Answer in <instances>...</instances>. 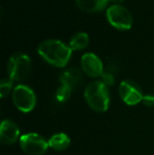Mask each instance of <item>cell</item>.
Segmentation results:
<instances>
[{
    "instance_id": "16",
    "label": "cell",
    "mask_w": 154,
    "mask_h": 155,
    "mask_svg": "<svg viewBox=\"0 0 154 155\" xmlns=\"http://www.w3.org/2000/svg\"><path fill=\"white\" fill-rule=\"evenodd\" d=\"M101 81H103L107 87H110V86H113L114 84L115 78H114V76L112 73H109V72H103V73L101 74Z\"/></svg>"
},
{
    "instance_id": "18",
    "label": "cell",
    "mask_w": 154,
    "mask_h": 155,
    "mask_svg": "<svg viewBox=\"0 0 154 155\" xmlns=\"http://www.w3.org/2000/svg\"><path fill=\"white\" fill-rule=\"evenodd\" d=\"M109 1H113V2H115L116 4H118L119 2H123V1H125V0H109Z\"/></svg>"
},
{
    "instance_id": "15",
    "label": "cell",
    "mask_w": 154,
    "mask_h": 155,
    "mask_svg": "<svg viewBox=\"0 0 154 155\" xmlns=\"http://www.w3.org/2000/svg\"><path fill=\"white\" fill-rule=\"evenodd\" d=\"M13 88V81L11 79H2L0 82V95L2 98L6 97L8 93L12 91Z\"/></svg>"
},
{
    "instance_id": "7",
    "label": "cell",
    "mask_w": 154,
    "mask_h": 155,
    "mask_svg": "<svg viewBox=\"0 0 154 155\" xmlns=\"http://www.w3.org/2000/svg\"><path fill=\"white\" fill-rule=\"evenodd\" d=\"M119 95L120 98L123 100V102L129 106H135L143 101V92L138 84L133 80H123L119 84Z\"/></svg>"
},
{
    "instance_id": "17",
    "label": "cell",
    "mask_w": 154,
    "mask_h": 155,
    "mask_svg": "<svg viewBox=\"0 0 154 155\" xmlns=\"http://www.w3.org/2000/svg\"><path fill=\"white\" fill-rule=\"evenodd\" d=\"M143 102L146 107H153L154 106V96L151 95V94H148V95H145L144 98H143Z\"/></svg>"
},
{
    "instance_id": "2",
    "label": "cell",
    "mask_w": 154,
    "mask_h": 155,
    "mask_svg": "<svg viewBox=\"0 0 154 155\" xmlns=\"http://www.w3.org/2000/svg\"><path fill=\"white\" fill-rule=\"evenodd\" d=\"M84 98L88 104L96 112H105L109 108L110 95L108 87L101 80H95L87 86Z\"/></svg>"
},
{
    "instance_id": "12",
    "label": "cell",
    "mask_w": 154,
    "mask_h": 155,
    "mask_svg": "<svg viewBox=\"0 0 154 155\" xmlns=\"http://www.w3.org/2000/svg\"><path fill=\"white\" fill-rule=\"evenodd\" d=\"M69 146H70V138L68 135L64 134V133H58V134L53 135L49 140V147H51L54 150H57V151L66 150Z\"/></svg>"
},
{
    "instance_id": "1",
    "label": "cell",
    "mask_w": 154,
    "mask_h": 155,
    "mask_svg": "<svg viewBox=\"0 0 154 155\" xmlns=\"http://www.w3.org/2000/svg\"><path fill=\"white\" fill-rule=\"evenodd\" d=\"M38 54L49 63L55 67H64L72 54L70 45L58 39H47L37 48Z\"/></svg>"
},
{
    "instance_id": "14",
    "label": "cell",
    "mask_w": 154,
    "mask_h": 155,
    "mask_svg": "<svg viewBox=\"0 0 154 155\" xmlns=\"http://www.w3.org/2000/svg\"><path fill=\"white\" fill-rule=\"evenodd\" d=\"M71 93H72V89L69 88V87H67V86L61 84V86L56 90L55 97H56V99H57V101L64 102L70 98Z\"/></svg>"
},
{
    "instance_id": "9",
    "label": "cell",
    "mask_w": 154,
    "mask_h": 155,
    "mask_svg": "<svg viewBox=\"0 0 154 155\" xmlns=\"http://www.w3.org/2000/svg\"><path fill=\"white\" fill-rule=\"evenodd\" d=\"M19 137V129L16 124L11 120L2 121L0 127V140L5 145H12Z\"/></svg>"
},
{
    "instance_id": "11",
    "label": "cell",
    "mask_w": 154,
    "mask_h": 155,
    "mask_svg": "<svg viewBox=\"0 0 154 155\" xmlns=\"http://www.w3.org/2000/svg\"><path fill=\"white\" fill-rule=\"evenodd\" d=\"M76 4L86 12H98L107 6L109 0H75Z\"/></svg>"
},
{
    "instance_id": "3",
    "label": "cell",
    "mask_w": 154,
    "mask_h": 155,
    "mask_svg": "<svg viewBox=\"0 0 154 155\" xmlns=\"http://www.w3.org/2000/svg\"><path fill=\"white\" fill-rule=\"evenodd\" d=\"M32 69V60L27 54L15 53L8 61V75L12 81H22L29 76Z\"/></svg>"
},
{
    "instance_id": "6",
    "label": "cell",
    "mask_w": 154,
    "mask_h": 155,
    "mask_svg": "<svg viewBox=\"0 0 154 155\" xmlns=\"http://www.w3.org/2000/svg\"><path fill=\"white\" fill-rule=\"evenodd\" d=\"M19 143L21 149L29 155H43L49 147V141L36 133L22 135Z\"/></svg>"
},
{
    "instance_id": "4",
    "label": "cell",
    "mask_w": 154,
    "mask_h": 155,
    "mask_svg": "<svg viewBox=\"0 0 154 155\" xmlns=\"http://www.w3.org/2000/svg\"><path fill=\"white\" fill-rule=\"evenodd\" d=\"M107 19L114 28L118 30H129L132 27L133 18L127 8L121 4H112L107 8Z\"/></svg>"
},
{
    "instance_id": "13",
    "label": "cell",
    "mask_w": 154,
    "mask_h": 155,
    "mask_svg": "<svg viewBox=\"0 0 154 155\" xmlns=\"http://www.w3.org/2000/svg\"><path fill=\"white\" fill-rule=\"evenodd\" d=\"M89 43V35L84 32H78L70 39L69 45L72 50H82Z\"/></svg>"
},
{
    "instance_id": "5",
    "label": "cell",
    "mask_w": 154,
    "mask_h": 155,
    "mask_svg": "<svg viewBox=\"0 0 154 155\" xmlns=\"http://www.w3.org/2000/svg\"><path fill=\"white\" fill-rule=\"evenodd\" d=\"M13 102L21 112H31L36 104L35 93L30 87L19 84L13 91Z\"/></svg>"
},
{
    "instance_id": "10",
    "label": "cell",
    "mask_w": 154,
    "mask_h": 155,
    "mask_svg": "<svg viewBox=\"0 0 154 155\" xmlns=\"http://www.w3.org/2000/svg\"><path fill=\"white\" fill-rule=\"evenodd\" d=\"M81 80V72L77 68H70L64 71L59 76V81L61 84L73 89L76 87Z\"/></svg>"
},
{
    "instance_id": "8",
    "label": "cell",
    "mask_w": 154,
    "mask_h": 155,
    "mask_svg": "<svg viewBox=\"0 0 154 155\" xmlns=\"http://www.w3.org/2000/svg\"><path fill=\"white\" fill-rule=\"evenodd\" d=\"M81 68L86 74L91 77H98L103 73V62L94 53H84L81 57Z\"/></svg>"
}]
</instances>
